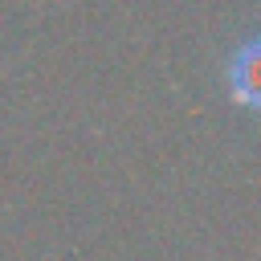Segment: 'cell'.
I'll return each instance as SVG.
<instances>
[{"mask_svg": "<svg viewBox=\"0 0 261 261\" xmlns=\"http://www.w3.org/2000/svg\"><path fill=\"white\" fill-rule=\"evenodd\" d=\"M228 86L241 106L261 110V37L245 41L228 61Z\"/></svg>", "mask_w": 261, "mask_h": 261, "instance_id": "obj_1", "label": "cell"}]
</instances>
